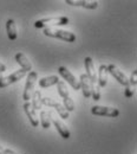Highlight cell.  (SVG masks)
<instances>
[{
	"instance_id": "cell-1",
	"label": "cell",
	"mask_w": 137,
	"mask_h": 154,
	"mask_svg": "<svg viewBox=\"0 0 137 154\" xmlns=\"http://www.w3.org/2000/svg\"><path fill=\"white\" fill-rule=\"evenodd\" d=\"M69 18L65 16L60 17H50V18H43V19L36 20L34 26L37 29H47V27H53V26H65L69 24Z\"/></svg>"
},
{
	"instance_id": "cell-2",
	"label": "cell",
	"mask_w": 137,
	"mask_h": 154,
	"mask_svg": "<svg viewBox=\"0 0 137 154\" xmlns=\"http://www.w3.org/2000/svg\"><path fill=\"white\" fill-rule=\"evenodd\" d=\"M43 33L46 37H52V38H57L67 43H73L76 40V35L70 32V31H65V30H59V29H55V27H47L44 29Z\"/></svg>"
},
{
	"instance_id": "cell-3",
	"label": "cell",
	"mask_w": 137,
	"mask_h": 154,
	"mask_svg": "<svg viewBox=\"0 0 137 154\" xmlns=\"http://www.w3.org/2000/svg\"><path fill=\"white\" fill-rule=\"evenodd\" d=\"M56 85H57L58 94L60 95V97L63 98L64 108H65L69 113L73 112V110H75V102H73L72 97L70 96V93H69V89H67L65 82H64V81H59Z\"/></svg>"
},
{
	"instance_id": "cell-4",
	"label": "cell",
	"mask_w": 137,
	"mask_h": 154,
	"mask_svg": "<svg viewBox=\"0 0 137 154\" xmlns=\"http://www.w3.org/2000/svg\"><path fill=\"white\" fill-rule=\"evenodd\" d=\"M38 79V75L36 71H30L26 77V83H25V89L22 93V100L25 102H28L31 100V97L34 93V85Z\"/></svg>"
},
{
	"instance_id": "cell-5",
	"label": "cell",
	"mask_w": 137,
	"mask_h": 154,
	"mask_svg": "<svg viewBox=\"0 0 137 154\" xmlns=\"http://www.w3.org/2000/svg\"><path fill=\"white\" fill-rule=\"evenodd\" d=\"M91 113L96 116H108V117H117L119 115V110L112 107H104V106H94L91 108Z\"/></svg>"
},
{
	"instance_id": "cell-6",
	"label": "cell",
	"mask_w": 137,
	"mask_h": 154,
	"mask_svg": "<svg viewBox=\"0 0 137 154\" xmlns=\"http://www.w3.org/2000/svg\"><path fill=\"white\" fill-rule=\"evenodd\" d=\"M26 75H27V72H26L25 70L19 69V70L14 71L13 74H11V75H8V76L2 77V78L0 79V88H6V87H8V85H11V84H13V83L20 81L22 77H25Z\"/></svg>"
},
{
	"instance_id": "cell-7",
	"label": "cell",
	"mask_w": 137,
	"mask_h": 154,
	"mask_svg": "<svg viewBox=\"0 0 137 154\" xmlns=\"http://www.w3.org/2000/svg\"><path fill=\"white\" fill-rule=\"evenodd\" d=\"M58 74L60 76L63 77L70 85H71V88L73 89V90H79L80 89V84H79V81L76 78V77L72 75V72L67 69V68H65V66H59L58 68Z\"/></svg>"
},
{
	"instance_id": "cell-8",
	"label": "cell",
	"mask_w": 137,
	"mask_h": 154,
	"mask_svg": "<svg viewBox=\"0 0 137 154\" xmlns=\"http://www.w3.org/2000/svg\"><path fill=\"white\" fill-rule=\"evenodd\" d=\"M108 66V72L114 77L118 83H121L122 85H124L125 88L129 87V78L125 76V74L123 71H121L115 64H109L106 65Z\"/></svg>"
},
{
	"instance_id": "cell-9",
	"label": "cell",
	"mask_w": 137,
	"mask_h": 154,
	"mask_svg": "<svg viewBox=\"0 0 137 154\" xmlns=\"http://www.w3.org/2000/svg\"><path fill=\"white\" fill-rule=\"evenodd\" d=\"M84 65H85V75L91 82V85L97 84V74H96V69L94 65V60L91 57H85L84 59Z\"/></svg>"
},
{
	"instance_id": "cell-10",
	"label": "cell",
	"mask_w": 137,
	"mask_h": 154,
	"mask_svg": "<svg viewBox=\"0 0 137 154\" xmlns=\"http://www.w3.org/2000/svg\"><path fill=\"white\" fill-rule=\"evenodd\" d=\"M24 110H25L26 115L28 117L30 123L32 125V127H38V126H39V119H38L36 110L32 108V106H31L30 102H25V104H24Z\"/></svg>"
},
{
	"instance_id": "cell-11",
	"label": "cell",
	"mask_w": 137,
	"mask_h": 154,
	"mask_svg": "<svg viewBox=\"0 0 137 154\" xmlns=\"http://www.w3.org/2000/svg\"><path fill=\"white\" fill-rule=\"evenodd\" d=\"M65 2L67 5L71 6H79V7H84L88 10H96L98 7L97 1H89V0H65Z\"/></svg>"
},
{
	"instance_id": "cell-12",
	"label": "cell",
	"mask_w": 137,
	"mask_h": 154,
	"mask_svg": "<svg viewBox=\"0 0 137 154\" xmlns=\"http://www.w3.org/2000/svg\"><path fill=\"white\" fill-rule=\"evenodd\" d=\"M52 123L55 125V127H56V129L58 131L59 135L63 137V139H65V140H67V139H70V131H69V128L66 127V125L61 121V120H59V119H52Z\"/></svg>"
},
{
	"instance_id": "cell-13",
	"label": "cell",
	"mask_w": 137,
	"mask_h": 154,
	"mask_svg": "<svg viewBox=\"0 0 137 154\" xmlns=\"http://www.w3.org/2000/svg\"><path fill=\"white\" fill-rule=\"evenodd\" d=\"M79 84H80V89L83 91V95L85 98H89L91 96V82L88 78V76L85 74H82L80 78H79Z\"/></svg>"
},
{
	"instance_id": "cell-14",
	"label": "cell",
	"mask_w": 137,
	"mask_h": 154,
	"mask_svg": "<svg viewBox=\"0 0 137 154\" xmlns=\"http://www.w3.org/2000/svg\"><path fill=\"white\" fill-rule=\"evenodd\" d=\"M16 60H17V63L20 65V69L25 70L26 72H30L32 70V64H31L30 59L26 57L24 54L17 52L16 54Z\"/></svg>"
},
{
	"instance_id": "cell-15",
	"label": "cell",
	"mask_w": 137,
	"mask_h": 154,
	"mask_svg": "<svg viewBox=\"0 0 137 154\" xmlns=\"http://www.w3.org/2000/svg\"><path fill=\"white\" fill-rule=\"evenodd\" d=\"M108 66L102 64L98 69V75H97V84L99 85V88H104L108 83Z\"/></svg>"
},
{
	"instance_id": "cell-16",
	"label": "cell",
	"mask_w": 137,
	"mask_h": 154,
	"mask_svg": "<svg viewBox=\"0 0 137 154\" xmlns=\"http://www.w3.org/2000/svg\"><path fill=\"white\" fill-rule=\"evenodd\" d=\"M6 32H7V37L10 40H16L18 37L17 25H16V21L13 19H8L6 21Z\"/></svg>"
},
{
	"instance_id": "cell-17",
	"label": "cell",
	"mask_w": 137,
	"mask_h": 154,
	"mask_svg": "<svg viewBox=\"0 0 137 154\" xmlns=\"http://www.w3.org/2000/svg\"><path fill=\"white\" fill-rule=\"evenodd\" d=\"M59 81H60L59 77L56 76V75L43 77L41 79H39V87L40 88H50V87H52V85H56Z\"/></svg>"
},
{
	"instance_id": "cell-18",
	"label": "cell",
	"mask_w": 137,
	"mask_h": 154,
	"mask_svg": "<svg viewBox=\"0 0 137 154\" xmlns=\"http://www.w3.org/2000/svg\"><path fill=\"white\" fill-rule=\"evenodd\" d=\"M52 122V114L51 112H46V110H41L40 112V125L44 129H49Z\"/></svg>"
},
{
	"instance_id": "cell-19",
	"label": "cell",
	"mask_w": 137,
	"mask_h": 154,
	"mask_svg": "<svg viewBox=\"0 0 137 154\" xmlns=\"http://www.w3.org/2000/svg\"><path fill=\"white\" fill-rule=\"evenodd\" d=\"M41 93H40V90H34V93H33V95L31 97V100H32V102H31V106H32V108L37 112V110H39L41 109V107H43V104H41Z\"/></svg>"
},
{
	"instance_id": "cell-20",
	"label": "cell",
	"mask_w": 137,
	"mask_h": 154,
	"mask_svg": "<svg viewBox=\"0 0 137 154\" xmlns=\"http://www.w3.org/2000/svg\"><path fill=\"white\" fill-rule=\"evenodd\" d=\"M52 108H55V109H56V112L60 115L61 119H64V120L69 119V112H67V110L64 108V106H61L60 103L56 102V103L53 104V107H52Z\"/></svg>"
},
{
	"instance_id": "cell-21",
	"label": "cell",
	"mask_w": 137,
	"mask_h": 154,
	"mask_svg": "<svg viewBox=\"0 0 137 154\" xmlns=\"http://www.w3.org/2000/svg\"><path fill=\"white\" fill-rule=\"evenodd\" d=\"M99 89H100V88H99L98 84H95V85L91 87V95H92V97H94L95 101H99V98H100Z\"/></svg>"
},
{
	"instance_id": "cell-22",
	"label": "cell",
	"mask_w": 137,
	"mask_h": 154,
	"mask_svg": "<svg viewBox=\"0 0 137 154\" xmlns=\"http://www.w3.org/2000/svg\"><path fill=\"white\" fill-rule=\"evenodd\" d=\"M137 69H134V71L131 72V76H130V79H129V85H133V87H136L137 84Z\"/></svg>"
},
{
	"instance_id": "cell-23",
	"label": "cell",
	"mask_w": 137,
	"mask_h": 154,
	"mask_svg": "<svg viewBox=\"0 0 137 154\" xmlns=\"http://www.w3.org/2000/svg\"><path fill=\"white\" fill-rule=\"evenodd\" d=\"M2 154H17L16 152H13L12 149H8V148H4V152Z\"/></svg>"
},
{
	"instance_id": "cell-24",
	"label": "cell",
	"mask_w": 137,
	"mask_h": 154,
	"mask_svg": "<svg viewBox=\"0 0 137 154\" xmlns=\"http://www.w3.org/2000/svg\"><path fill=\"white\" fill-rule=\"evenodd\" d=\"M5 71H6V65L0 62V74H2V72H5Z\"/></svg>"
},
{
	"instance_id": "cell-25",
	"label": "cell",
	"mask_w": 137,
	"mask_h": 154,
	"mask_svg": "<svg viewBox=\"0 0 137 154\" xmlns=\"http://www.w3.org/2000/svg\"><path fill=\"white\" fill-rule=\"evenodd\" d=\"M125 91H127V96L129 97V96H131L133 95V91H130V89H129V87L125 89Z\"/></svg>"
},
{
	"instance_id": "cell-26",
	"label": "cell",
	"mask_w": 137,
	"mask_h": 154,
	"mask_svg": "<svg viewBox=\"0 0 137 154\" xmlns=\"http://www.w3.org/2000/svg\"><path fill=\"white\" fill-rule=\"evenodd\" d=\"M2 152H4V147L0 146V154H2Z\"/></svg>"
},
{
	"instance_id": "cell-27",
	"label": "cell",
	"mask_w": 137,
	"mask_h": 154,
	"mask_svg": "<svg viewBox=\"0 0 137 154\" xmlns=\"http://www.w3.org/2000/svg\"><path fill=\"white\" fill-rule=\"evenodd\" d=\"M2 77H4V76H2V74H0V79H1V78H2Z\"/></svg>"
}]
</instances>
